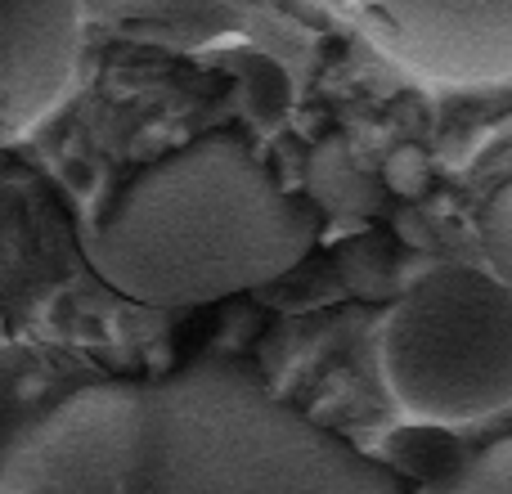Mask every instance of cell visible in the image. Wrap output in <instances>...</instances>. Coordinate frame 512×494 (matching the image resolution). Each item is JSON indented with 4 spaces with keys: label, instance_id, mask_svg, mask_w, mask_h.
<instances>
[{
    "label": "cell",
    "instance_id": "6da1fadb",
    "mask_svg": "<svg viewBox=\"0 0 512 494\" xmlns=\"http://www.w3.org/2000/svg\"><path fill=\"white\" fill-rule=\"evenodd\" d=\"M315 239L319 207L283 189L230 131L149 162L81 221L90 270L162 310L274 288Z\"/></svg>",
    "mask_w": 512,
    "mask_h": 494
},
{
    "label": "cell",
    "instance_id": "7a4b0ae2",
    "mask_svg": "<svg viewBox=\"0 0 512 494\" xmlns=\"http://www.w3.org/2000/svg\"><path fill=\"white\" fill-rule=\"evenodd\" d=\"M126 494H414V486L261 378L207 360L135 387Z\"/></svg>",
    "mask_w": 512,
    "mask_h": 494
},
{
    "label": "cell",
    "instance_id": "3957f363",
    "mask_svg": "<svg viewBox=\"0 0 512 494\" xmlns=\"http://www.w3.org/2000/svg\"><path fill=\"white\" fill-rule=\"evenodd\" d=\"M382 378L409 423L512 409V288L477 265L423 274L382 324Z\"/></svg>",
    "mask_w": 512,
    "mask_h": 494
},
{
    "label": "cell",
    "instance_id": "277c9868",
    "mask_svg": "<svg viewBox=\"0 0 512 494\" xmlns=\"http://www.w3.org/2000/svg\"><path fill=\"white\" fill-rule=\"evenodd\" d=\"M346 18L414 77L445 86L512 77V0H378Z\"/></svg>",
    "mask_w": 512,
    "mask_h": 494
},
{
    "label": "cell",
    "instance_id": "5b68a950",
    "mask_svg": "<svg viewBox=\"0 0 512 494\" xmlns=\"http://www.w3.org/2000/svg\"><path fill=\"white\" fill-rule=\"evenodd\" d=\"M135 387H95L45 418L9 459V494H126Z\"/></svg>",
    "mask_w": 512,
    "mask_h": 494
},
{
    "label": "cell",
    "instance_id": "8992f818",
    "mask_svg": "<svg viewBox=\"0 0 512 494\" xmlns=\"http://www.w3.org/2000/svg\"><path fill=\"white\" fill-rule=\"evenodd\" d=\"M86 9L72 0H0V140H23L77 90Z\"/></svg>",
    "mask_w": 512,
    "mask_h": 494
},
{
    "label": "cell",
    "instance_id": "52a82bcc",
    "mask_svg": "<svg viewBox=\"0 0 512 494\" xmlns=\"http://www.w3.org/2000/svg\"><path fill=\"white\" fill-rule=\"evenodd\" d=\"M382 463L396 472L400 481H409L414 490L427 494H468L472 481V459L463 450V441L450 427L432 423H405L382 441Z\"/></svg>",
    "mask_w": 512,
    "mask_h": 494
},
{
    "label": "cell",
    "instance_id": "ba28073f",
    "mask_svg": "<svg viewBox=\"0 0 512 494\" xmlns=\"http://www.w3.org/2000/svg\"><path fill=\"white\" fill-rule=\"evenodd\" d=\"M382 180H387L391 194L400 198H423L427 189H432V158H427L418 144H400V149L387 153V162H382Z\"/></svg>",
    "mask_w": 512,
    "mask_h": 494
},
{
    "label": "cell",
    "instance_id": "9c48e42d",
    "mask_svg": "<svg viewBox=\"0 0 512 494\" xmlns=\"http://www.w3.org/2000/svg\"><path fill=\"white\" fill-rule=\"evenodd\" d=\"M477 230H481V243H486V252L495 256V261L512 265V180H508L504 189H495V194H490V203L481 207Z\"/></svg>",
    "mask_w": 512,
    "mask_h": 494
},
{
    "label": "cell",
    "instance_id": "30bf717a",
    "mask_svg": "<svg viewBox=\"0 0 512 494\" xmlns=\"http://www.w3.org/2000/svg\"><path fill=\"white\" fill-rule=\"evenodd\" d=\"M468 494H512V436L486 445V450L472 459Z\"/></svg>",
    "mask_w": 512,
    "mask_h": 494
},
{
    "label": "cell",
    "instance_id": "8fae6325",
    "mask_svg": "<svg viewBox=\"0 0 512 494\" xmlns=\"http://www.w3.org/2000/svg\"><path fill=\"white\" fill-rule=\"evenodd\" d=\"M0 494H9V490H0Z\"/></svg>",
    "mask_w": 512,
    "mask_h": 494
}]
</instances>
